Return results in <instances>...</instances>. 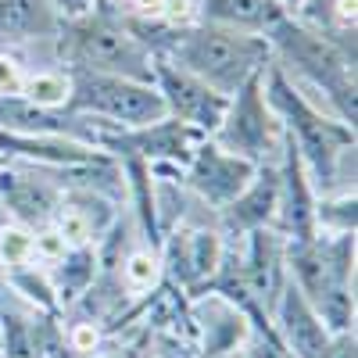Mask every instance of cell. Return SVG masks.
Listing matches in <instances>:
<instances>
[{
  "label": "cell",
  "mask_w": 358,
  "mask_h": 358,
  "mask_svg": "<svg viewBox=\"0 0 358 358\" xmlns=\"http://www.w3.org/2000/svg\"><path fill=\"white\" fill-rule=\"evenodd\" d=\"M129 29L151 47L155 57H165L183 72L197 76L222 97L236 94L251 76H258L273 62V47L265 36L236 33V29H222L212 22H197L187 29H172L165 22H129Z\"/></svg>",
  "instance_id": "obj_1"
},
{
  "label": "cell",
  "mask_w": 358,
  "mask_h": 358,
  "mask_svg": "<svg viewBox=\"0 0 358 358\" xmlns=\"http://www.w3.org/2000/svg\"><path fill=\"white\" fill-rule=\"evenodd\" d=\"M262 83H265V97L283 126V136L301 155L315 190L319 194L355 190V176H348V165H355V126L337 118L334 111L319 108L287 76L280 62L265 65Z\"/></svg>",
  "instance_id": "obj_2"
},
{
  "label": "cell",
  "mask_w": 358,
  "mask_h": 358,
  "mask_svg": "<svg viewBox=\"0 0 358 358\" xmlns=\"http://www.w3.org/2000/svg\"><path fill=\"white\" fill-rule=\"evenodd\" d=\"M265 40L273 47V62H280L319 108L355 126V47L290 15L268 29Z\"/></svg>",
  "instance_id": "obj_3"
},
{
  "label": "cell",
  "mask_w": 358,
  "mask_h": 358,
  "mask_svg": "<svg viewBox=\"0 0 358 358\" xmlns=\"http://www.w3.org/2000/svg\"><path fill=\"white\" fill-rule=\"evenodd\" d=\"M57 62L65 69H83V72H101V76H122V79H140L155 83V54L147 47L122 11L111 8V0L90 15L65 18L54 36Z\"/></svg>",
  "instance_id": "obj_4"
},
{
  "label": "cell",
  "mask_w": 358,
  "mask_h": 358,
  "mask_svg": "<svg viewBox=\"0 0 358 358\" xmlns=\"http://www.w3.org/2000/svg\"><path fill=\"white\" fill-rule=\"evenodd\" d=\"M69 76H72V94L65 108L76 115L97 118V122H108L118 129L151 126L158 118H165V101L155 83L83 72V69H69Z\"/></svg>",
  "instance_id": "obj_5"
},
{
  "label": "cell",
  "mask_w": 358,
  "mask_h": 358,
  "mask_svg": "<svg viewBox=\"0 0 358 358\" xmlns=\"http://www.w3.org/2000/svg\"><path fill=\"white\" fill-rule=\"evenodd\" d=\"M265 72V69H262ZM262 72L251 76L236 94H229L226 111H222V122L215 126L212 140L226 151L248 158L251 165H276L283 155V126L265 97V83Z\"/></svg>",
  "instance_id": "obj_6"
},
{
  "label": "cell",
  "mask_w": 358,
  "mask_h": 358,
  "mask_svg": "<svg viewBox=\"0 0 358 358\" xmlns=\"http://www.w3.org/2000/svg\"><path fill=\"white\" fill-rule=\"evenodd\" d=\"M165 283L183 290L187 297H197L212 287L219 265L226 258V236L219 229L204 226H172L158 248Z\"/></svg>",
  "instance_id": "obj_7"
},
{
  "label": "cell",
  "mask_w": 358,
  "mask_h": 358,
  "mask_svg": "<svg viewBox=\"0 0 358 358\" xmlns=\"http://www.w3.org/2000/svg\"><path fill=\"white\" fill-rule=\"evenodd\" d=\"M255 172H258V165H251L248 158L219 147L212 136H204L197 143L194 158L183 165V179H179V183H183L194 197H201L208 208L222 212V208L251 183Z\"/></svg>",
  "instance_id": "obj_8"
},
{
  "label": "cell",
  "mask_w": 358,
  "mask_h": 358,
  "mask_svg": "<svg viewBox=\"0 0 358 358\" xmlns=\"http://www.w3.org/2000/svg\"><path fill=\"white\" fill-rule=\"evenodd\" d=\"M155 86L165 101V115L176 118V122H183L204 136H212L215 126L222 122L229 97H222L219 90H212L197 76L183 72L179 65L165 62V57H155Z\"/></svg>",
  "instance_id": "obj_9"
},
{
  "label": "cell",
  "mask_w": 358,
  "mask_h": 358,
  "mask_svg": "<svg viewBox=\"0 0 358 358\" xmlns=\"http://www.w3.org/2000/svg\"><path fill=\"white\" fill-rule=\"evenodd\" d=\"M280 172V201H276V219L273 229L283 241H312L315 236V201L319 190L312 183V176L301 162V155L294 151V143H283V155L276 162Z\"/></svg>",
  "instance_id": "obj_10"
},
{
  "label": "cell",
  "mask_w": 358,
  "mask_h": 358,
  "mask_svg": "<svg viewBox=\"0 0 358 358\" xmlns=\"http://www.w3.org/2000/svg\"><path fill=\"white\" fill-rule=\"evenodd\" d=\"M0 158H22L29 165L43 169H94V165H115V158L101 147L72 140V136H54V133H15L0 129Z\"/></svg>",
  "instance_id": "obj_11"
},
{
  "label": "cell",
  "mask_w": 358,
  "mask_h": 358,
  "mask_svg": "<svg viewBox=\"0 0 358 358\" xmlns=\"http://www.w3.org/2000/svg\"><path fill=\"white\" fill-rule=\"evenodd\" d=\"M190 322L197 334V358H219L241 351L251 334L244 308L219 290H204L190 297Z\"/></svg>",
  "instance_id": "obj_12"
},
{
  "label": "cell",
  "mask_w": 358,
  "mask_h": 358,
  "mask_svg": "<svg viewBox=\"0 0 358 358\" xmlns=\"http://www.w3.org/2000/svg\"><path fill=\"white\" fill-rule=\"evenodd\" d=\"M268 315H273L276 337L287 344V351L294 358H319L322 348L330 344V337H334L322 326V319L312 308V301L290 280L283 283V290H280V297H276V305H273V312H268Z\"/></svg>",
  "instance_id": "obj_13"
},
{
  "label": "cell",
  "mask_w": 358,
  "mask_h": 358,
  "mask_svg": "<svg viewBox=\"0 0 358 358\" xmlns=\"http://www.w3.org/2000/svg\"><path fill=\"white\" fill-rule=\"evenodd\" d=\"M276 201H280V172L276 165H258V172L251 176V183L236 194L222 212V236H248L255 229H268L276 219Z\"/></svg>",
  "instance_id": "obj_14"
},
{
  "label": "cell",
  "mask_w": 358,
  "mask_h": 358,
  "mask_svg": "<svg viewBox=\"0 0 358 358\" xmlns=\"http://www.w3.org/2000/svg\"><path fill=\"white\" fill-rule=\"evenodd\" d=\"M0 197L11 208V222L29 226V229L50 226L57 204H62V194L50 183L25 176L22 169H11V165H0Z\"/></svg>",
  "instance_id": "obj_15"
},
{
  "label": "cell",
  "mask_w": 358,
  "mask_h": 358,
  "mask_svg": "<svg viewBox=\"0 0 358 358\" xmlns=\"http://www.w3.org/2000/svg\"><path fill=\"white\" fill-rule=\"evenodd\" d=\"M62 15L50 0H0V47H22L33 40H54Z\"/></svg>",
  "instance_id": "obj_16"
},
{
  "label": "cell",
  "mask_w": 358,
  "mask_h": 358,
  "mask_svg": "<svg viewBox=\"0 0 358 358\" xmlns=\"http://www.w3.org/2000/svg\"><path fill=\"white\" fill-rule=\"evenodd\" d=\"M197 15L201 22L255 36H268V29L287 18L276 0H197Z\"/></svg>",
  "instance_id": "obj_17"
},
{
  "label": "cell",
  "mask_w": 358,
  "mask_h": 358,
  "mask_svg": "<svg viewBox=\"0 0 358 358\" xmlns=\"http://www.w3.org/2000/svg\"><path fill=\"white\" fill-rule=\"evenodd\" d=\"M47 276L54 283V297L57 308H72L83 301V294L97 283L101 265H97V248H69L62 262H54L47 268Z\"/></svg>",
  "instance_id": "obj_18"
},
{
  "label": "cell",
  "mask_w": 358,
  "mask_h": 358,
  "mask_svg": "<svg viewBox=\"0 0 358 358\" xmlns=\"http://www.w3.org/2000/svg\"><path fill=\"white\" fill-rule=\"evenodd\" d=\"M115 283H118V290H122L126 297L155 294L165 283L158 251L155 248H133V251H126V258L118 262V268H115Z\"/></svg>",
  "instance_id": "obj_19"
},
{
  "label": "cell",
  "mask_w": 358,
  "mask_h": 358,
  "mask_svg": "<svg viewBox=\"0 0 358 358\" xmlns=\"http://www.w3.org/2000/svg\"><path fill=\"white\" fill-rule=\"evenodd\" d=\"M72 94V76L69 69H47V72H29L22 86V101L36 108H65Z\"/></svg>",
  "instance_id": "obj_20"
},
{
  "label": "cell",
  "mask_w": 358,
  "mask_h": 358,
  "mask_svg": "<svg viewBox=\"0 0 358 358\" xmlns=\"http://www.w3.org/2000/svg\"><path fill=\"white\" fill-rule=\"evenodd\" d=\"M8 283L25 297V301H33L40 312L47 315H57L62 308H57V297H54V283L47 276L43 265H29V268H15V273H8Z\"/></svg>",
  "instance_id": "obj_21"
},
{
  "label": "cell",
  "mask_w": 358,
  "mask_h": 358,
  "mask_svg": "<svg viewBox=\"0 0 358 358\" xmlns=\"http://www.w3.org/2000/svg\"><path fill=\"white\" fill-rule=\"evenodd\" d=\"M0 265L8 273L36 265V244H33V229L29 226H18V222L0 226Z\"/></svg>",
  "instance_id": "obj_22"
},
{
  "label": "cell",
  "mask_w": 358,
  "mask_h": 358,
  "mask_svg": "<svg viewBox=\"0 0 358 358\" xmlns=\"http://www.w3.org/2000/svg\"><path fill=\"white\" fill-rule=\"evenodd\" d=\"M101 341H104V330H101V322H94V319L72 322V326H69V334H65V348H69L76 358L97 355V351H101Z\"/></svg>",
  "instance_id": "obj_23"
},
{
  "label": "cell",
  "mask_w": 358,
  "mask_h": 358,
  "mask_svg": "<svg viewBox=\"0 0 358 358\" xmlns=\"http://www.w3.org/2000/svg\"><path fill=\"white\" fill-rule=\"evenodd\" d=\"M25 69L18 65V57L0 50V101L4 97H22V86H25Z\"/></svg>",
  "instance_id": "obj_24"
},
{
  "label": "cell",
  "mask_w": 358,
  "mask_h": 358,
  "mask_svg": "<svg viewBox=\"0 0 358 358\" xmlns=\"http://www.w3.org/2000/svg\"><path fill=\"white\" fill-rule=\"evenodd\" d=\"M319 358H358L355 330H348V334H334V337H330V344L322 348V355H319Z\"/></svg>",
  "instance_id": "obj_25"
},
{
  "label": "cell",
  "mask_w": 358,
  "mask_h": 358,
  "mask_svg": "<svg viewBox=\"0 0 358 358\" xmlns=\"http://www.w3.org/2000/svg\"><path fill=\"white\" fill-rule=\"evenodd\" d=\"M54 4V11L62 15V22L65 18H79V15H90L94 8H101V4H108V0H50Z\"/></svg>",
  "instance_id": "obj_26"
},
{
  "label": "cell",
  "mask_w": 358,
  "mask_h": 358,
  "mask_svg": "<svg viewBox=\"0 0 358 358\" xmlns=\"http://www.w3.org/2000/svg\"><path fill=\"white\" fill-rule=\"evenodd\" d=\"M276 4L283 8V15H290V18H297V15H301V8L308 4V0H276Z\"/></svg>",
  "instance_id": "obj_27"
},
{
  "label": "cell",
  "mask_w": 358,
  "mask_h": 358,
  "mask_svg": "<svg viewBox=\"0 0 358 358\" xmlns=\"http://www.w3.org/2000/svg\"><path fill=\"white\" fill-rule=\"evenodd\" d=\"M219 358H241V351H233V355H219Z\"/></svg>",
  "instance_id": "obj_28"
},
{
  "label": "cell",
  "mask_w": 358,
  "mask_h": 358,
  "mask_svg": "<svg viewBox=\"0 0 358 358\" xmlns=\"http://www.w3.org/2000/svg\"><path fill=\"white\" fill-rule=\"evenodd\" d=\"M0 165H8V162H4V158H0Z\"/></svg>",
  "instance_id": "obj_29"
},
{
  "label": "cell",
  "mask_w": 358,
  "mask_h": 358,
  "mask_svg": "<svg viewBox=\"0 0 358 358\" xmlns=\"http://www.w3.org/2000/svg\"><path fill=\"white\" fill-rule=\"evenodd\" d=\"M111 4H118V0H111Z\"/></svg>",
  "instance_id": "obj_30"
}]
</instances>
